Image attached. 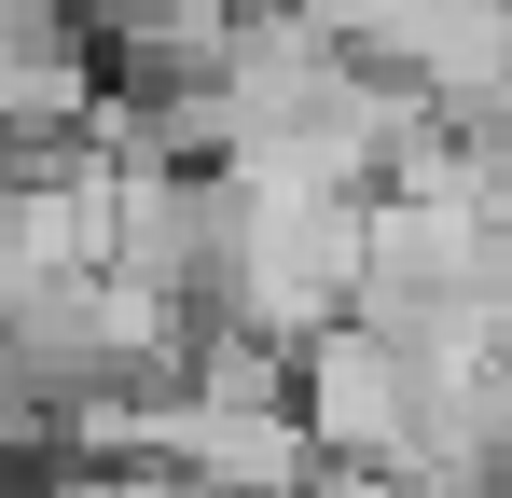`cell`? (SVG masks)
I'll return each instance as SVG.
<instances>
[{
  "mask_svg": "<svg viewBox=\"0 0 512 498\" xmlns=\"http://www.w3.org/2000/svg\"><path fill=\"white\" fill-rule=\"evenodd\" d=\"M291 415L319 443V471H416V429H429V374L388 346L374 319H333L305 360H291Z\"/></svg>",
  "mask_w": 512,
  "mask_h": 498,
  "instance_id": "obj_1",
  "label": "cell"
},
{
  "mask_svg": "<svg viewBox=\"0 0 512 498\" xmlns=\"http://www.w3.org/2000/svg\"><path fill=\"white\" fill-rule=\"evenodd\" d=\"M305 498H402V485H388V471H319Z\"/></svg>",
  "mask_w": 512,
  "mask_h": 498,
  "instance_id": "obj_2",
  "label": "cell"
}]
</instances>
